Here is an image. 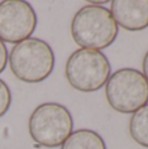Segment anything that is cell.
<instances>
[{
    "mask_svg": "<svg viewBox=\"0 0 148 149\" xmlns=\"http://www.w3.org/2000/svg\"><path fill=\"white\" fill-rule=\"evenodd\" d=\"M119 26L106 7L87 4L75 13L71 21V36L81 49H106L114 43Z\"/></svg>",
    "mask_w": 148,
    "mask_h": 149,
    "instance_id": "obj_1",
    "label": "cell"
},
{
    "mask_svg": "<svg viewBox=\"0 0 148 149\" xmlns=\"http://www.w3.org/2000/svg\"><path fill=\"white\" fill-rule=\"evenodd\" d=\"M8 64L16 79L28 84H37L52 73L55 54L46 41L30 37L12 47L8 52Z\"/></svg>",
    "mask_w": 148,
    "mask_h": 149,
    "instance_id": "obj_2",
    "label": "cell"
},
{
    "mask_svg": "<svg viewBox=\"0 0 148 149\" xmlns=\"http://www.w3.org/2000/svg\"><path fill=\"white\" fill-rule=\"evenodd\" d=\"M29 135L39 147L57 148L73 131V118L67 107L58 102L38 105L29 116Z\"/></svg>",
    "mask_w": 148,
    "mask_h": 149,
    "instance_id": "obj_3",
    "label": "cell"
},
{
    "mask_svg": "<svg viewBox=\"0 0 148 149\" xmlns=\"http://www.w3.org/2000/svg\"><path fill=\"white\" fill-rule=\"evenodd\" d=\"M64 73L73 89L92 93L105 86L112 74V67L102 51L79 49L68 56Z\"/></svg>",
    "mask_w": 148,
    "mask_h": 149,
    "instance_id": "obj_4",
    "label": "cell"
},
{
    "mask_svg": "<svg viewBox=\"0 0 148 149\" xmlns=\"http://www.w3.org/2000/svg\"><path fill=\"white\" fill-rule=\"evenodd\" d=\"M105 97L113 110L134 114L148 103V81L135 68H121L105 84Z\"/></svg>",
    "mask_w": 148,
    "mask_h": 149,
    "instance_id": "obj_5",
    "label": "cell"
},
{
    "mask_svg": "<svg viewBox=\"0 0 148 149\" xmlns=\"http://www.w3.org/2000/svg\"><path fill=\"white\" fill-rule=\"evenodd\" d=\"M37 28L34 8L24 0H5L0 3V39L18 43L31 37Z\"/></svg>",
    "mask_w": 148,
    "mask_h": 149,
    "instance_id": "obj_6",
    "label": "cell"
},
{
    "mask_svg": "<svg viewBox=\"0 0 148 149\" xmlns=\"http://www.w3.org/2000/svg\"><path fill=\"white\" fill-rule=\"evenodd\" d=\"M110 12L118 26L130 31L148 28V0H114Z\"/></svg>",
    "mask_w": 148,
    "mask_h": 149,
    "instance_id": "obj_7",
    "label": "cell"
},
{
    "mask_svg": "<svg viewBox=\"0 0 148 149\" xmlns=\"http://www.w3.org/2000/svg\"><path fill=\"white\" fill-rule=\"evenodd\" d=\"M60 149H108L106 143L98 132L88 128L72 131Z\"/></svg>",
    "mask_w": 148,
    "mask_h": 149,
    "instance_id": "obj_8",
    "label": "cell"
},
{
    "mask_svg": "<svg viewBox=\"0 0 148 149\" xmlns=\"http://www.w3.org/2000/svg\"><path fill=\"white\" fill-rule=\"evenodd\" d=\"M128 132L134 141L148 148V103L131 115L128 120Z\"/></svg>",
    "mask_w": 148,
    "mask_h": 149,
    "instance_id": "obj_9",
    "label": "cell"
},
{
    "mask_svg": "<svg viewBox=\"0 0 148 149\" xmlns=\"http://www.w3.org/2000/svg\"><path fill=\"white\" fill-rule=\"evenodd\" d=\"M12 105V92L5 81L0 79V118L7 114Z\"/></svg>",
    "mask_w": 148,
    "mask_h": 149,
    "instance_id": "obj_10",
    "label": "cell"
},
{
    "mask_svg": "<svg viewBox=\"0 0 148 149\" xmlns=\"http://www.w3.org/2000/svg\"><path fill=\"white\" fill-rule=\"evenodd\" d=\"M8 63V50L5 47V43L0 39V73H3V71L5 70Z\"/></svg>",
    "mask_w": 148,
    "mask_h": 149,
    "instance_id": "obj_11",
    "label": "cell"
},
{
    "mask_svg": "<svg viewBox=\"0 0 148 149\" xmlns=\"http://www.w3.org/2000/svg\"><path fill=\"white\" fill-rule=\"evenodd\" d=\"M142 67H143V72H142V73L144 74V77H146L147 81H148V51L146 52V55H144V58H143Z\"/></svg>",
    "mask_w": 148,
    "mask_h": 149,
    "instance_id": "obj_12",
    "label": "cell"
}]
</instances>
